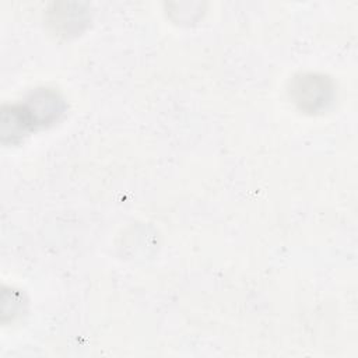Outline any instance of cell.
Wrapping results in <instances>:
<instances>
[{
    "label": "cell",
    "instance_id": "3",
    "mask_svg": "<svg viewBox=\"0 0 358 358\" xmlns=\"http://www.w3.org/2000/svg\"><path fill=\"white\" fill-rule=\"evenodd\" d=\"M32 122L24 106H6L1 110V138L3 141H13L24 136Z\"/></svg>",
    "mask_w": 358,
    "mask_h": 358
},
{
    "label": "cell",
    "instance_id": "2",
    "mask_svg": "<svg viewBox=\"0 0 358 358\" xmlns=\"http://www.w3.org/2000/svg\"><path fill=\"white\" fill-rule=\"evenodd\" d=\"M32 124H46L55 120L63 110V102L59 95L48 88L36 90L24 106Z\"/></svg>",
    "mask_w": 358,
    "mask_h": 358
},
{
    "label": "cell",
    "instance_id": "1",
    "mask_svg": "<svg viewBox=\"0 0 358 358\" xmlns=\"http://www.w3.org/2000/svg\"><path fill=\"white\" fill-rule=\"evenodd\" d=\"M291 94L301 108L316 110L329 102L331 87L322 76L302 74L294 80Z\"/></svg>",
    "mask_w": 358,
    "mask_h": 358
}]
</instances>
